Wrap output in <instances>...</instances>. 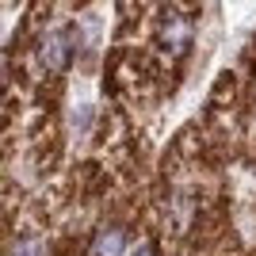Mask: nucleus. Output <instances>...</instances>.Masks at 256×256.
Masks as SVG:
<instances>
[{
    "label": "nucleus",
    "instance_id": "nucleus-1",
    "mask_svg": "<svg viewBox=\"0 0 256 256\" xmlns=\"http://www.w3.org/2000/svg\"><path fill=\"white\" fill-rule=\"evenodd\" d=\"M38 62L50 69V73H62L65 65L73 62V31L65 27V31H50L38 46Z\"/></svg>",
    "mask_w": 256,
    "mask_h": 256
},
{
    "label": "nucleus",
    "instance_id": "nucleus-2",
    "mask_svg": "<svg viewBox=\"0 0 256 256\" xmlns=\"http://www.w3.org/2000/svg\"><path fill=\"white\" fill-rule=\"evenodd\" d=\"M122 245H126V234L118 226H104L92 241V256H122Z\"/></svg>",
    "mask_w": 256,
    "mask_h": 256
},
{
    "label": "nucleus",
    "instance_id": "nucleus-3",
    "mask_svg": "<svg viewBox=\"0 0 256 256\" xmlns=\"http://www.w3.org/2000/svg\"><path fill=\"white\" fill-rule=\"evenodd\" d=\"M42 241L38 237H31V241H16V248H12V256H42Z\"/></svg>",
    "mask_w": 256,
    "mask_h": 256
},
{
    "label": "nucleus",
    "instance_id": "nucleus-4",
    "mask_svg": "<svg viewBox=\"0 0 256 256\" xmlns=\"http://www.w3.org/2000/svg\"><path fill=\"white\" fill-rule=\"evenodd\" d=\"M130 256H150V248H134V252H130Z\"/></svg>",
    "mask_w": 256,
    "mask_h": 256
}]
</instances>
